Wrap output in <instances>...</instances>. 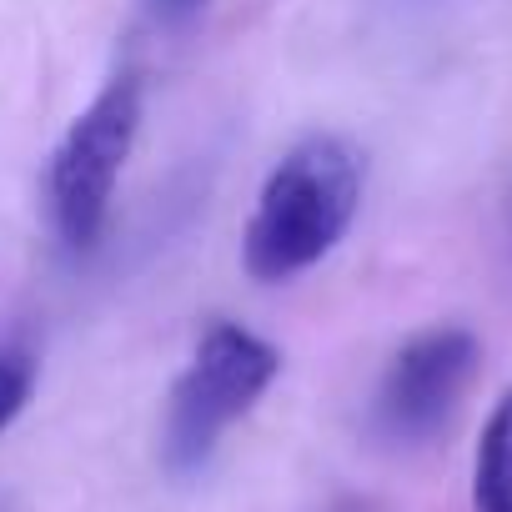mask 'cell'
Instances as JSON below:
<instances>
[{
    "label": "cell",
    "instance_id": "obj_1",
    "mask_svg": "<svg viewBox=\"0 0 512 512\" xmlns=\"http://www.w3.org/2000/svg\"><path fill=\"white\" fill-rule=\"evenodd\" d=\"M362 206V161L337 136H307L292 146L246 221L241 267L256 282H292L352 231Z\"/></svg>",
    "mask_w": 512,
    "mask_h": 512
},
{
    "label": "cell",
    "instance_id": "obj_2",
    "mask_svg": "<svg viewBox=\"0 0 512 512\" xmlns=\"http://www.w3.org/2000/svg\"><path fill=\"white\" fill-rule=\"evenodd\" d=\"M282 352L236 322H211L191 352V367L176 377L161 422V457L171 472H196L216 452L221 432L246 417L277 382Z\"/></svg>",
    "mask_w": 512,
    "mask_h": 512
},
{
    "label": "cell",
    "instance_id": "obj_3",
    "mask_svg": "<svg viewBox=\"0 0 512 512\" xmlns=\"http://www.w3.org/2000/svg\"><path fill=\"white\" fill-rule=\"evenodd\" d=\"M141 116H146L141 76H116L61 136L51 156V216L71 251H91L101 241Z\"/></svg>",
    "mask_w": 512,
    "mask_h": 512
},
{
    "label": "cell",
    "instance_id": "obj_4",
    "mask_svg": "<svg viewBox=\"0 0 512 512\" xmlns=\"http://www.w3.org/2000/svg\"><path fill=\"white\" fill-rule=\"evenodd\" d=\"M482 342L467 327H427L397 347L377 387V427L397 442L437 437L467 397Z\"/></svg>",
    "mask_w": 512,
    "mask_h": 512
},
{
    "label": "cell",
    "instance_id": "obj_5",
    "mask_svg": "<svg viewBox=\"0 0 512 512\" xmlns=\"http://www.w3.org/2000/svg\"><path fill=\"white\" fill-rule=\"evenodd\" d=\"M472 512H512V387L492 402L472 457Z\"/></svg>",
    "mask_w": 512,
    "mask_h": 512
},
{
    "label": "cell",
    "instance_id": "obj_6",
    "mask_svg": "<svg viewBox=\"0 0 512 512\" xmlns=\"http://www.w3.org/2000/svg\"><path fill=\"white\" fill-rule=\"evenodd\" d=\"M36 372L41 367L26 347H0V432L26 412V402L36 392Z\"/></svg>",
    "mask_w": 512,
    "mask_h": 512
},
{
    "label": "cell",
    "instance_id": "obj_7",
    "mask_svg": "<svg viewBox=\"0 0 512 512\" xmlns=\"http://www.w3.org/2000/svg\"><path fill=\"white\" fill-rule=\"evenodd\" d=\"M151 6H156L161 16H176V11H191V6H196V0H151Z\"/></svg>",
    "mask_w": 512,
    "mask_h": 512
}]
</instances>
